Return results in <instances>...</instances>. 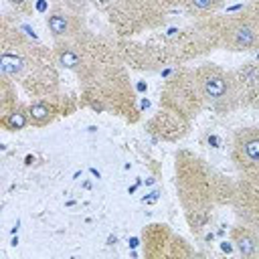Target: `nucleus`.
<instances>
[{"label":"nucleus","instance_id":"4be33fe9","mask_svg":"<svg viewBox=\"0 0 259 259\" xmlns=\"http://www.w3.org/2000/svg\"><path fill=\"white\" fill-rule=\"evenodd\" d=\"M18 101L20 99L16 93V83L6 77H0V115L6 113L8 109H12Z\"/></svg>","mask_w":259,"mask_h":259},{"label":"nucleus","instance_id":"6e6552de","mask_svg":"<svg viewBox=\"0 0 259 259\" xmlns=\"http://www.w3.org/2000/svg\"><path fill=\"white\" fill-rule=\"evenodd\" d=\"M158 103L160 107L180 113L190 121H194L202 113L204 101L200 97L192 67H184V65L174 67V73L160 87Z\"/></svg>","mask_w":259,"mask_h":259},{"label":"nucleus","instance_id":"aec40b11","mask_svg":"<svg viewBox=\"0 0 259 259\" xmlns=\"http://www.w3.org/2000/svg\"><path fill=\"white\" fill-rule=\"evenodd\" d=\"M225 0H178V8L190 18H202L219 14Z\"/></svg>","mask_w":259,"mask_h":259},{"label":"nucleus","instance_id":"f3484780","mask_svg":"<svg viewBox=\"0 0 259 259\" xmlns=\"http://www.w3.org/2000/svg\"><path fill=\"white\" fill-rule=\"evenodd\" d=\"M239 95L241 107H259V61H245L239 67L231 69Z\"/></svg>","mask_w":259,"mask_h":259},{"label":"nucleus","instance_id":"9d476101","mask_svg":"<svg viewBox=\"0 0 259 259\" xmlns=\"http://www.w3.org/2000/svg\"><path fill=\"white\" fill-rule=\"evenodd\" d=\"M89 0H55L45 14V26L51 38H73L89 30Z\"/></svg>","mask_w":259,"mask_h":259},{"label":"nucleus","instance_id":"a211bd4d","mask_svg":"<svg viewBox=\"0 0 259 259\" xmlns=\"http://www.w3.org/2000/svg\"><path fill=\"white\" fill-rule=\"evenodd\" d=\"M229 237H231V243H233L235 251L241 257H247V259L259 257V231H255V229L237 221L231 227Z\"/></svg>","mask_w":259,"mask_h":259},{"label":"nucleus","instance_id":"ddd939ff","mask_svg":"<svg viewBox=\"0 0 259 259\" xmlns=\"http://www.w3.org/2000/svg\"><path fill=\"white\" fill-rule=\"evenodd\" d=\"M81 103L77 101V97H73L71 93H63L57 91L53 95L47 97H36L28 101V117H30V127H47L53 121H57L59 117H67L71 113L77 111Z\"/></svg>","mask_w":259,"mask_h":259},{"label":"nucleus","instance_id":"0eeeda50","mask_svg":"<svg viewBox=\"0 0 259 259\" xmlns=\"http://www.w3.org/2000/svg\"><path fill=\"white\" fill-rule=\"evenodd\" d=\"M192 73L204 101V109H210L219 115H227L239 109V95L231 69H225L212 61H204L192 67Z\"/></svg>","mask_w":259,"mask_h":259},{"label":"nucleus","instance_id":"2eb2a0df","mask_svg":"<svg viewBox=\"0 0 259 259\" xmlns=\"http://www.w3.org/2000/svg\"><path fill=\"white\" fill-rule=\"evenodd\" d=\"M190 127H192L190 119H186L180 113H174L170 109H164V107H158V111L146 121V130L154 138H158L162 142H170V144L186 138Z\"/></svg>","mask_w":259,"mask_h":259},{"label":"nucleus","instance_id":"1a4fd4ad","mask_svg":"<svg viewBox=\"0 0 259 259\" xmlns=\"http://www.w3.org/2000/svg\"><path fill=\"white\" fill-rule=\"evenodd\" d=\"M221 49L231 53L259 49V0H249L239 12L225 18Z\"/></svg>","mask_w":259,"mask_h":259},{"label":"nucleus","instance_id":"4468645a","mask_svg":"<svg viewBox=\"0 0 259 259\" xmlns=\"http://www.w3.org/2000/svg\"><path fill=\"white\" fill-rule=\"evenodd\" d=\"M117 53H119V61L132 71L158 73L164 69L162 61L158 59L156 51L150 47L148 40L142 42L138 38H119L117 36Z\"/></svg>","mask_w":259,"mask_h":259},{"label":"nucleus","instance_id":"f8f14e48","mask_svg":"<svg viewBox=\"0 0 259 259\" xmlns=\"http://www.w3.org/2000/svg\"><path fill=\"white\" fill-rule=\"evenodd\" d=\"M231 162L239 178L259 186V123L239 127L233 134Z\"/></svg>","mask_w":259,"mask_h":259},{"label":"nucleus","instance_id":"412c9836","mask_svg":"<svg viewBox=\"0 0 259 259\" xmlns=\"http://www.w3.org/2000/svg\"><path fill=\"white\" fill-rule=\"evenodd\" d=\"M235 184L237 180L229 178L227 174L214 170V178H212V192H214V204L217 206H231L233 194H235Z\"/></svg>","mask_w":259,"mask_h":259},{"label":"nucleus","instance_id":"39448f33","mask_svg":"<svg viewBox=\"0 0 259 259\" xmlns=\"http://www.w3.org/2000/svg\"><path fill=\"white\" fill-rule=\"evenodd\" d=\"M51 47L57 65L71 71L77 81L91 77L111 63H121L117 53V36L99 34L91 28L73 38L53 40Z\"/></svg>","mask_w":259,"mask_h":259},{"label":"nucleus","instance_id":"20e7f679","mask_svg":"<svg viewBox=\"0 0 259 259\" xmlns=\"http://www.w3.org/2000/svg\"><path fill=\"white\" fill-rule=\"evenodd\" d=\"M79 91L81 107L117 115L127 123H138L142 117L138 95L130 79V69L123 63H111L91 77L79 81Z\"/></svg>","mask_w":259,"mask_h":259},{"label":"nucleus","instance_id":"423d86ee","mask_svg":"<svg viewBox=\"0 0 259 259\" xmlns=\"http://www.w3.org/2000/svg\"><path fill=\"white\" fill-rule=\"evenodd\" d=\"M178 0H117L105 14L111 30L119 38H136L170 22Z\"/></svg>","mask_w":259,"mask_h":259},{"label":"nucleus","instance_id":"393cba45","mask_svg":"<svg viewBox=\"0 0 259 259\" xmlns=\"http://www.w3.org/2000/svg\"><path fill=\"white\" fill-rule=\"evenodd\" d=\"M53 2H55V0H53Z\"/></svg>","mask_w":259,"mask_h":259},{"label":"nucleus","instance_id":"9b49d317","mask_svg":"<svg viewBox=\"0 0 259 259\" xmlns=\"http://www.w3.org/2000/svg\"><path fill=\"white\" fill-rule=\"evenodd\" d=\"M140 239L142 251L148 259H182L194 255L190 243L174 233L166 223H148L142 229Z\"/></svg>","mask_w":259,"mask_h":259},{"label":"nucleus","instance_id":"b1692460","mask_svg":"<svg viewBox=\"0 0 259 259\" xmlns=\"http://www.w3.org/2000/svg\"><path fill=\"white\" fill-rule=\"evenodd\" d=\"M115 2H117V0H89L91 8H95V10L101 12V14H107V10H109Z\"/></svg>","mask_w":259,"mask_h":259},{"label":"nucleus","instance_id":"f257e3e1","mask_svg":"<svg viewBox=\"0 0 259 259\" xmlns=\"http://www.w3.org/2000/svg\"><path fill=\"white\" fill-rule=\"evenodd\" d=\"M0 51V77L18 83L30 99L61 91V73L53 47L26 36L16 24H10L8 16L2 18Z\"/></svg>","mask_w":259,"mask_h":259},{"label":"nucleus","instance_id":"5701e85b","mask_svg":"<svg viewBox=\"0 0 259 259\" xmlns=\"http://www.w3.org/2000/svg\"><path fill=\"white\" fill-rule=\"evenodd\" d=\"M8 8L14 12V16H30L34 0H6Z\"/></svg>","mask_w":259,"mask_h":259},{"label":"nucleus","instance_id":"7ed1b4c3","mask_svg":"<svg viewBox=\"0 0 259 259\" xmlns=\"http://www.w3.org/2000/svg\"><path fill=\"white\" fill-rule=\"evenodd\" d=\"M225 18L227 16L212 14L202 18H190L186 24L180 26L164 24L150 34L148 42L156 51L164 67L186 65L221 49Z\"/></svg>","mask_w":259,"mask_h":259},{"label":"nucleus","instance_id":"dca6fc26","mask_svg":"<svg viewBox=\"0 0 259 259\" xmlns=\"http://www.w3.org/2000/svg\"><path fill=\"white\" fill-rule=\"evenodd\" d=\"M231 208L239 223L259 231V186L257 184L245 178H239L235 184Z\"/></svg>","mask_w":259,"mask_h":259},{"label":"nucleus","instance_id":"6ab92c4d","mask_svg":"<svg viewBox=\"0 0 259 259\" xmlns=\"http://www.w3.org/2000/svg\"><path fill=\"white\" fill-rule=\"evenodd\" d=\"M0 125L4 132L8 134H16L22 132L26 127H30V117H28V103L18 101L12 109H8L6 113L0 115Z\"/></svg>","mask_w":259,"mask_h":259},{"label":"nucleus","instance_id":"f03ea898","mask_svg":"<svg viewBox=\"0 0 259 259\" xmlns=\"http://www.w3.org/2000/svg\"><path fill=\"white\" fill-rule=\"evenodd\" d=\"M214 168L196 152L180 148L174 154V186L182 206L186 225L192 235H202L212 223L214 192H212Z\"/></svg>","mask_w":259,"mask_h":259},{"label":"nucleus","instance_id":"a878e982","mask_svg":"<svg viewBox=\"0 0 259 259\" xmlns=\"http://www.w3.org/2000/svg\"><path fill=\"white\" fill-rule=\"evenodd\" d=\"M257 109H259V107H257Z\"/></svg>","mask_w":259,"mask_h":259}]
</instances>
